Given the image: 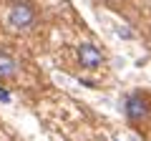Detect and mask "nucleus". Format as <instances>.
Segmentation results:
<instances>
[{
    "mask_svg": "<svg viewBox=\"0 0 151 141\" xmlns=\"http://www.w3.org/2000/svg\"><path fill=\"white\" fill-rule=\"evenodd\" d=\"M8 23L15 30H30L38 23V10L30 0H13L8 8Z\"/></svg>",
    "mask_w": 151,
    "mask_h": 141,
    "instance_id": "1",
    "label": "nucleus"
},
{
    "mask_svg": "<svg viewBox=\"0 0 151 141\" xmlns=\"http://www.w3.org/2000/svg\"><path fill=\"white\" fill-rule=\"evenodd\" d=\"M151 116V101L146 93H131L129 98H126V119H129V124L139 126L144 124V121H149Z\"/></svg>",
    "mask_w": 151,
    "mask_h": 141,
    "instance_id": "2",
    "label": "nucleus"
},
{
    "mask_svg": "<svg viewBox=\"0 0 151 141\" xmlns=\"http://www.w3.org/2000/svg\"><path fill=\"white\" fill-rule=\"evenodd\" d=\"M76 55H78L81 68H86V70H98L103 65V53L96 43H81L78 50H76Z\"/></svg>",
    "mask_w": 151,
    "mask_h": 141,
    "instance_id": "3",
    "label": "nucleus"
},
{
    "mask_svg": "<svg viewBox=\"0 0 151 141\" xmlns=\"http://www.w3.org/2000/svg\"><path fill=\"white\" fill-rule=\"evenodd\" d=\"M18 73V60L10 50H0V81H10Z\"/></svg>",
    "mask_w": 151,
    "mask_h": 141,
    "instance_id": "4",
    "label": "nucleus"
},
{
    "mask_svg": "<svg viewBox=\"0 0 151 141\" xmlns=\"http://www.w3.org/2000/svg\"><path fill=\"white\" fill-rule=\"evenodd\" d=\"M0 101H5V103H8V101H10V93H8V91H5V88H0Z\"/></svg>",
    "mask_w": 151,
    "mask_h": 141,
    "instance_id": "5",
    "label": "nucleus"
}]
</instances>
